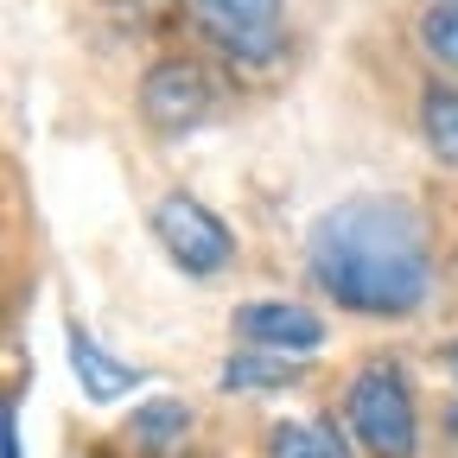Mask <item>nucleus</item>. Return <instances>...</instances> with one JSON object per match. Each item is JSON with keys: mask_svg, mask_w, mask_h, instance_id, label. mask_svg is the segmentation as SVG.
I'll list each match as a JSON object with an SVG mask.
<instances>
[{"mask_svg": "<svg viewBox=\"0 0 458 458\" xmlns=\"http://www.w3.org/2000/svg\"><path fill=\"white\" fill-rule=\"evenodd\" d=\"M420 128H427V147H433L445 165H458V89H452V83H427V96H420Z\"/></svg>", "mask_w": 458, "mask_h": 458, "instance_id": "obj_10", "label": "nucleus"}, {"mask_svg": "<svg viewBox=\"0 0 458 458\" xmlns=\"http://www.w3.org/2000/svg\"><path fill=\"white\" fill-rule=\"evenodd\" d=\"M280 13H286V0H198L204 32L236 64H274L280 57Z\"/></svg>", "mask_w": 458, "mask_h": 458, "instance_id": "obj_5", "label": "nucleus"}, {"mask_svg": "<svg viewBox=\"0 0 458 458\" xmlns=\"http://www.w3.org/2000/svg\"><path fill=\"white\" fill-rule=\"evenodd\" d=\"M344 420H351V433L376 458H414V445H420V414H414V394H408V382H401L394 363H376V369H363L351 382Z\"/></svg>", "mask_w": 458, "mask_h": 458, "instance_id": "obj_2", "label": "nucleus"}, {"mask_svg": "<svg viewBox=\"0 0 458 458\" xmlns=\"http://www.w3.org/2000/svg\"><path fill=\"white\" fill-rule=\"evenodd\" d=\"M267 458H351V445L318 420H280L267 433Z\"/></svg>", "mask_w": 458, "mask_h": 458, "instance_id": "obj_9", "label": "nucleus"}, {"mask_svg": "<svg viewBox=\"0 0 458 458\" xmlns=\"http://www.w3.org/2000/svg\"><path fill=\"white\" fill-rule=\"evenodd\" d=\"M64 344H71V369H77V382H83V394H89V401H122L134 382H147V376H140V369H128L122 357H108L83 325H71V337H64Z\"/></svg>", "mask_w": 458, "mask_h": 458, "instance_id": "obj_7", "label": "nucleus"}, {"mask_svg": "<svg viewBox=\"0 0 458 458\" xmlns=\"http://www.w3.org/2000/svg\"><path fill=\"white\" fill-rule=\"evenodd\" d=\"M420 45H427V57H433L439 71L458 77V7H427V20H420Z\"/></svg>", "mask_w": 458, "mask_h": 458, "instance_id": "obj_12", "label": "nucleus"}, {"mask_svg": "<svg viewBox=\"0 0 458 458\" xmlns=\"http://www.w3.org/2000/svg\"><path fill=\"white\" fill-rule=\"evenodd\" d=\"M7 458H20V445H13V439H7Z\"/></svg>", "mask_w": 458, "mask_h": 458, "instance_id": "obj_13", "label": "nucleus"}, {"mask_svg": "<svg viewBox=\"0 0 458 458\" xmlns=\"http://www.w3.org/2000/svg\"><path fill=\"white\" fill-rule=\"evenodd\" d=\"M185 433H191V408H185V401H147V408H134V420H128V439L147 445V452L185 445Z\"/></svg>", "mask_w": 458, "mask_h": 458, "instance_id": "obj_8", "label": "nucleus"}, {"mask_svg": "<svg viewBox=\"0 0 458 458\" xmlns=\"http://www.w3.org/2000/svg\"><path fill=\"white\" fill-rule=\"evenodd\" d=\"M306 267L318 293H331L344 312L401 318L427 300L433 255H427V223L401 198H344L318 216Z\"/></svg>", "mask_w": 458, "mask_h": 458, "instance_id": "obj_1", "label": "nucleus"}, {"mask_svg": "<svg viewBox=\"0 0 458 458\" xmlns=\"http://www.w3.org/2000/svg\"><path fill=\"white\" fill-rule=\"evenodd\" d=\"M210 108H216V89L191 57H159L140 83V114L153 134H191L210 122Z\"/></svg>", "mask_w": 458, "mask_h": 458, "instance_id": "obj_4", "label": "nucleus"}, {"mask_svg": "<svg viewBox=\"0 0 458 458\" xmlns=\"http://www.w3.org/2000/svg\"><path fill=\"white\" fill-rule=\"evenodd\" d=\"M286 382H293V357H274V351L223 363V388H286Z\"/></svg>", "mask_w": 458, "mask_h": 458, "instance_id": "obj_11", "label": "nucleus"}, {"mask_svg": "<svg viewBox=\"0 0 458 458\" xmlns=\"http://www.w3.org/2000/svg\"><path fill=\"white\" fill-rule=\"evenodd\" d=\"M433 7H458V0H433Z\"/></svg>", "mask_w": 458, "mask_h": 458, "instance_id": "obj_14", "label": "nucleus"}, {"mask_svg": "<svg viewBox=\"0 0 458 458\" xmlns=\"http://www.w3.org/2000/svg\"><path fill=\"white\" fill-rule=\"evenodd\" d=\"M236 337L249 351L306 357L325 344V318L312 306H293V300H249V306H236Z\"/></svg>", "mask_w": 458, "mask_h": 458, "instance_id": "obj_6", "label": "nucleus"}, {"mask_svg": "<svg viewBox=\"0 0 458 458\" xmlns=\"http://www.w3.org/2000/svg\"><path fill=\"white\" fill-rule=\"evenodd\" d=\"M153 236H159V249L179 261L191 280H216L229 261H236V236H229V223L210 204H198L191 191H165L153 204Z\"/></svg>", "mask_w": 458, "mask_h": 458, "instance_id": "obj_3", "label": "nucleus"}]
</instances>
